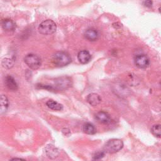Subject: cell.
<instances>
[{
    "mask_svg": "<svg viewBox=\"0 0 161 161\" xmlns=\"http://www.w3.org/2000/svg\"><path fill=\"white\" fill-rule=\"evenodd\" d=\"M78 59L82 64H87L91 59V54L87 50H81L78 54Z\"/></svg>",
    "mask_w": 161,
    "mask_h": 161,
    "instance_id": "obj_11",
    "label": "cell"
},
{
    "mask_svg": "<svg viewBox=\"0 0 161 161\" xmlns=\"http://www.w3.org/2000/svg\"><path fill=\"white\" fill-rule=\"evenodd\" d=\"M5 84L6 86L12 91H17L18 89V84L15 81V79L11 76H8L6 77Z\"/></svg>",
    "mask_w": 161,
    "mask_h": 161,
    "instance_id": "obj_10",
    "label": "cell"
},
{
    "mask_svg": "<svg viewBox=\"0 0 161 161\" xmlns=\"http://www.w3.org/2000/svg\"><path fill=\"white\" fill-rule=\"evenodd\" d=\"M85 38L89 41H95L99 37L98 31L94 28H89L86 30L84 34Z\"/></svg>",
    "mask_w": 161,
    "mask_h": 161,
    "instance_id": "obj_8",
    "label": "cell"
},
{
    "mask_svg": "<svg viewBox=\"0 0 161 161\" xmlns=\"http://www.w3.org/2000/svg\"><path fill=\"white\" fill-rule=\"evenodd\" d=\"M9 105V102L7 97L5 95L0 96V113L5 111Z\"/></svg>",
    "mask_w": 161,
    "mask_h": 161,
    "instance_id": "obj_13",
    "label": "cell"
},
{
    "mask_svg": "<svg viewBox=\"0 0 161 161\" xmlns=\"http://www.w3.org/2000/svg\"><path fill=\"white\" fill-rule=\"evenodd\" d=\"M46 105L49 108H50L53 110H55V111H60V110H62V108H63V107L61 104H60L54 100H49L47 102Z\"/></svg>",
    "mask_w": 161,
    "mask_h": 161,
    "instance_id": "obj_15",
    "label": "cell"
},
{
    "mask_svg": "<svg viewBox=\"0 0 161 161\" xmlns=\"http://www.w3.org/2000/svg\"><path fill=\"white\" fill-rule=\"evenodd\" d=\"M12 160H24V159H20V158H14V159H12Z\"/></svg>",
    "mask_w": 161,
    "mask_h": 161,
    "instance_id": "obj_21",
    "label": "cell"
},
{
    "mask_svg": "<svg viewBox=\"0 0 161 161\" xmlns=\"http://www.w3.org/2000/svg\"><path fill=\"white\" fill-rule=\"evenodd\" d=\"M57 29V25L54 21L51 20H47L42 22L39 26V31L42 35H51L55 33Z\"/></svg>",
    "mask_w": 161,
    "mask_h": 161,
    "instance_id": "obj_2",
    "label": "cell"
},
{
    "mask_svg": "<svg viewBox=\"0 0 161 161\" xmlns=\"http://www.w3.org/2000/svg\"><path fill=\"white\" fill-rule=\"evenodd\" d=\"M143 5L146 7H151L153 5V2L152 0H144Z\"/></svg>",
    "mask_w": 161,
    "mask_h": 161,
    "instance_id": "obj_20",
    "label": "cell"
},
{
    "mask_svg": "<svg viewBox=\"0 0 161 161\" xmlns=\"http://www.w3.org/2000/svg\"><path fill=\"white\" fill-rule=\"evenodd\" d=\"M55 88L57 89H66L72 85V81L68 77H62L57 79L55 81Z\"/></svg>",
    "mask_w": 161,
    "mask_h": 161,
    "instance_id": "obj_5",
    "label": "cell"
},
{
    "mask_svg": "<svg viewBox=\"0 0 161 161\" xmlns=\"http://www.w3.org/2000/svg\"><path fill=\"white\" fill-rule=\"evenodd\" d=\"M86 100L88 103L92 106H97L102 102V98H100V96L96 93L89 94L87 96Z\"/></svg>",
    "mask_w": 161,
    "mask_h": 161,
    "instance_id": "obj_9",
    "label": "cell"
},
{
    "mask_svg": "<svg viewBox=\"0 0 161 161\" xmlns=\"http://www.w3.org/2000/svg\"><path fill=\"white\" fill-rule=\"evenodd\" d=\"M150 60L149 57L145 55H139L135 58V66L140 69H144L149 66Z\"/></svg>",
    "mask_w": 161,
    "mask_h": 161,
    "instance_id": "obj_6",
    "label": "cell"
},
{
    "mask_svg": "<svg viewBox=\"0 0 161 161\" xmlns=\"http://www.w3.org/2000/svg\"><path fill=\"white\" fill-rule=\"evenodd\" d=\"M105 155V152H98L94 154L93 155V159L94 160H99L102 159Z\"/></svg>",
    "mask_w": 161,
    "mask_h": 161,
    "instance_id": "obj_19",
    "label": "cell"
},
{
    "mask_svg": "<svg viewBox=\"0 0 161 161\" xmlns=\"http://www.w3.org/2000/svg\"><path fill=\"white\" fill-rule=\"evenodd\" d=\"M46 152H47V155L50 158H52V159L57 157L58 154H59V152H58V150H57V149L52 147V145L47 147Z\"/></svg>",
    "mask_w": 161,
    "mask_h": 161,
    "instance_id": "obj_16",
    "label": "cell"
},
{
    "mask_svg": "<svg viewBox=\"0 0 161 161\" xmlns=\"http://www.w3.org/2000/svg\"><path fill=\"white\" fill-rule=\"evenodd\" d=\"M52 61L57 66L64 67L71 62V58L70 55L65 52H58L54 55Z\"/></svg>",
    "mask_w": 161,
    "mask_h": 161,
    "instance_id": "obj_1",
    "label": "cell"
},
{
    "mask_svg": "<svg viewBox=\"0 0 161 161\" xmlns=\"http://www.w3.org/2000/svg\"><path fill=\"white\" fill-rule=\"evenodd\" d=\"M151 132L154 136L158 138H160V125L156 124L153 125L151 128Z\"/></svg>",
    "mask_w": 161,
    "mask_h": 161,
    "instance_id": "obj_17",
    "label": "cell"
},
{
    "mask_svg": "<svg viewBox=\"0 0 161 161\" xmlns=\"http://www.w3.org/2000/svg\"><path fill=\"white\" fill-rule=\"evenodd\" d=\"M83 131L84 133L89 135H93L96 132V128L90 123H86L83 126Z\"/></svg>",
    "mask_w": 161,
    "mask_h": 161,
    "instance_id": "obj_14",
    "label": "cell"
},
{
    "mask_svg": "<svg viewBox=\"0 0 161 161\" xmlns=\"http://www.w3.org/2000/svg\"><path fill=\"white\" fill-rule=\"evenodd\" d=\"M2 64H3V66L5 68L10 69V68H11L12 67H13L14 62H13V60H12V59H7V58H6V59H3Z\"/></svg>",
    "mask_w": 161,
    "mask_h": 161,
    "instance_id": "obj_18",
    "label": "cell"
},
{
    "mask_svg": "<svg viewBox=\"0 0 161 161\" xmlns=\"http://www.w3.org/2000/svg\"><path fill=\"white\" fill-rule=\"evenodd\" d=\"M123 147V143L120 139H111L108 141L105 147V152L110 154H114L120 151Z\"/></svg>",
    "mask_w": 161,
    "mask_h": 161,
    "instance_id": "obj_3",
    "label": "cell"
},
{
    "mask_svg": "<svg viewBox=\"0 0 161 161\" xmlns=\"http://www.w3.org/2000/svg\"><path fill=\"white\" fill-rule=\"evenodd\" d=\"M24 61L26 65L31 69L36 70L39 69L41 65V59L40 57L33 54H28L24 58Z\"/></svg>",
    "mask_w": 161,
    "mask_h": 161,
    "instance_id": "obj_4",
    "label": "cell"
},
{
    "mask_svg": "<svg viewBox=\"0 0 161 161\" xmlns=\"http://www.w3.org/2000/svg\"><path fill=\"white\" fill-rule=\"evenodd\" d=\"M95 118L99 122L103 124H108L111 122V118L110 115L105 111H101L97 113L95 115Z\"/></svg>",
    "mask_w": 161,
    "mask_h": 161,
    "instance_id": "obj_7",
    "label": "cell"
},
{
    "mask_svg": "<svg viewBox=\"0 0 161 161\" xmlns=\"http://www.w3.org/2000/svg\"><path fill=\"white\" fill-rule=\"evenodd\" d=\"M1 25L2 28L6 31H13L16 27L15 23L10 19L3 20L1 22Z\"/></svg>",
    "mask_w": 161,
    "mask_h": 161,
    "instance_id": "obj_12",
    "label": "cell"
}]
</instances>
